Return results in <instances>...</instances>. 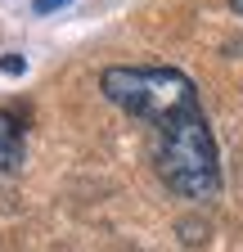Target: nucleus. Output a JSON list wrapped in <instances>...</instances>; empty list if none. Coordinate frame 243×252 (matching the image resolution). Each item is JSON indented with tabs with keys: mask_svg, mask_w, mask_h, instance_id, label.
<instances>
[{
	"mask_svg": "<svg viewBox=\"0 0 243 252\" xmlns=\"http://www.w3.org/2000/svg\"><path fill=\"white\" fill-rule=\"evenodd\" d=\"M63 5H68V0H36L32 9H36V14H54V9H63Z\"/></svg>",
	"mask_w": 243,
	"mask_h": 252,
	"instance_id": "obj_4",
	"label": "nucleus"
},
{
	"mask_svg": "<svg viewBox=\"0 0 243 252\" xmlns=\"http://www.w3.org/2000/svg\"><path fill=\"white\" fill-rule=\"evenodd\" d=\"M230 9H234V14H239V18H243V0H230Z\"/></svg>",
	"mask_w": 243,
	"mask_h": 252,
	"instance_id": "obj_6",
	"label": "nucleus"
},
{
	"mask_svg": "<svg viewBox=\"0 0 243 252\" xmlns=\"http://www.w3.org/2000/svg\"><path fill=\"white\" fill-rule=\"evenodd\" d=\"M0 68H5V72H23V59L18 54H5V59H0Z\"/></svg>",
	"mask_w": 243,
	"mask_h": 252,
	"instance_id": "obj_5",
	"label": "nucleus"
},
{
	"mask_svg": "<svg viewBox=\"0 0 243 252\" xmlns=\"http://www.w3.org/2000/svg\"><path fill=\"white\" fill-rule=\"evenodd\" d=\"M153 167H158L162 185L180 198L203 203V198L221 194V158H216V140H212V126H207L203 108H189L180 117L158 122Z\"/></svg>",
	"mask_w": 243,
	"mask_h": 252,
	"instance_id": "obj_1",
	"label": "nucleus"
},
{
	"mask_svg": "<svg viewBox=\"0 0 243 252\" xmlns=\"http://www.w3.org/2000/svg\"><path fill=\"white\" fill-rule=\"evenodd\" d=\"M99 90L104 99L126 108L140 122H167L198 108V90L185 72L176 68H104L99 72Z\"/></svg>",
	"mask_w": 243,
	"mask_h": 252,
	"instance_id": "obj_2",
	"label": "nucleus"
},
{
	"mask_svg": "<svg viewBox=\"0 0 243 252\" xmlns=\"http://www.w3.org/2000/svg\"><path fill=\"white\" fill-rule=\"evenodd\" d=\"M23 162V126L14 113H0V171H14Z\"/></svg>",
	"mask_w": 243,
	"mask_h": 252,
	"instance_id": "obj_3",
	"label": "nucleus"
}]
</instances>
